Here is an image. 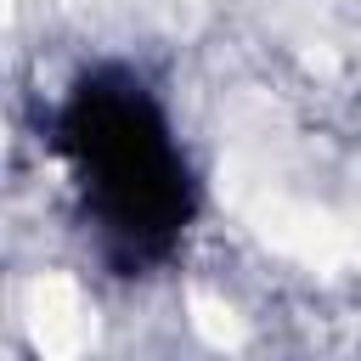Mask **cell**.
I'll list each match as a JSON object with an SVG mask.
<instances>
[{
  "label": "cell",
  "instance_id": "6da1fadb",
  "mask_svg": "<svg viewBox=\"0 0 361 361\" xmlns=\"http://www.w3.org/2000/svg\"><path fill=\"white\" fill-rule=\"evenodd\" d=\"M62 152L102 237L124 259H158L180 237L192 214L186 164L164 113L130 73H96L73 90L62 113Z\"/></svg>",
  "mask_w": 361,
  "mask_h": 361
}]
</instances>
